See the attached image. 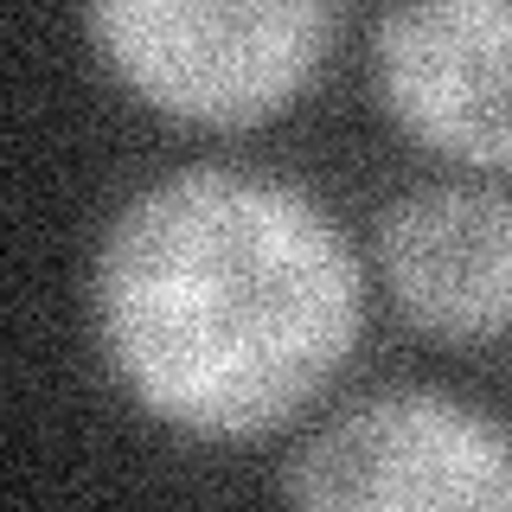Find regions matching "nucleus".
Instances as JSON below:
<instances>
[{
    "label": "nucleus",
    "mask_w": 512,
    "mask_h": 512,
    "mask_svg": "<svg viewBox=\"0 0 512 512\" xmlns=\"http://www.w3.org/2000/svg\"><path fill=\"white\" fill-rule=\"evenodd\" d=\"M359 263L308 192L231 167L141 186L96 250V333L148 416L212 442L288 423L359 340Z\"/></svg>",
    "instance_id": "nucleus-1"
},
{
    "label": "nucleus",
    "mask_w": 512,
    "mask_h": 512,
    "mask_svg": "<svg viewBox=\"0 0 512 512\" xmlns=\"http://www.w3.org/2000/svg\"><path fill=\"white\" fill-rule=\"evenodd\" d=\"M84 13L109 71L199 128L288 109L333 45V0H84Z\"/></svg>",
    "instance_id": "nucleus-2"
},
{
    "label": "nucleus",
    "mask_w": 512,
    "mask_h": 512,
    "mask_svg": "<svg viewBox=\"0 0 512 512\" xmlns=\"http://www.w3.org/2000/svg\"><path fill=\"white\" fill-rule=\"evenodd\" d=\"M282 493L320 512L512 506V442L436 391H384L288 455Z\"/></svg>",
    "instance_id": "nucleus-3"
},
{
    "label": "nucleus",
    "mask_w": 512,
    "mask_h": 512,
    "mask_svg": "<svg viewBox=\"0 0 512 512\" xmlns=\"http://www.w3.org/2000/svg\"><path fill=\"white\" fill-rule=\"evenodd\" d=\"M372 71L423 148L512 173V0H397L378 20Z\"/></svg>",
    "instance_id": "nucleus-4"
},
{
    "label": "nucleus",
    "mask_w": 512,
    "mask_h": 512,
    "mask_svg": "<svg viewBox=\"0 0 512 512\" xmlns=\"http://www.w3.org/2000/svg\"><path fill=\"white\" fill-rule=\"evenodd\" d=\"M378 269L436 340L512 333V199L493 186H416L378 212Z\"/></svg>",
    "instance_id": "nucleus-5"
}]
</instances>
